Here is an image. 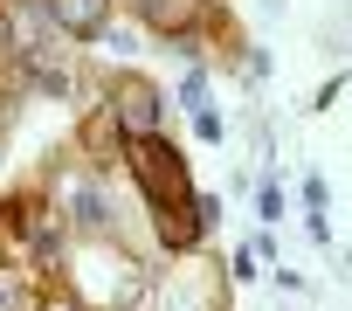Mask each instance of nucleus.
<instances>
[{"mask_svg": "<svg viewBox=\"0 0 352 311\" xmlns=\"http://www.w3.org/2000/svg\"><path fill=\"white\" fill-rule=\"evenodd\" d=\"M49 21L63 35H104L111 28V0H49Z\"/></svg>", "mask_w": 352, "mask_h": 311, "instance_id": "3", "label": "nucleus"}, {"mask_svg": "<svg viewBox=\"0 0 352 311\" xmlns=\"http://www.w3.org/2000/svg\"><path fill=\"white\" fill-rule=\"evenodd\" d=\"M180 97H187L194 111H208V76H187V83H180Z\"/></svg>", "mask_w": 352, "mask_h": 311, "instance_id": "7", "label": "nucleus"}, {"mask_svg": "<svg viewBox=\"0 0 352 311\" xmlns=\"http://www.w3.org/2000/svg\"><path fill=\"white\" fill-rule=\"evenodd\" d=\"M145 14H152V21H180L187 0H145Z\"/></svg>", "mask_w": 352, "mask_h": 311, "instance_id": "6", "label": "nucleus"}, {"mask_svg": "<svg viewBox=\"0 0 352 311\" xmlns=\"http://www.w3.org/2000/svg\"><path fill=\"white\" fill-rule=\"evenodd\" d=\"M63 194H69V222H83V228H104V194H97L90 180H69Z\"/></svg>", "mask_w": 352, "mask_h": 311, "instance_id": "4", "label": "nucleus"}, {"mask_svg": "<svg viewBox=\"0 0 352 311\" xmlns=\"http://www.w3.org/2000/svg\"><path fill=\"white\" fill-rule=\"evenodd\" d=\"M8 49H14V21H8V14H0V56H8Z\"/></svg>", "mask_w": 352, "mask_h": 311, "instance_id": "10", "label": "nucleus"}, {"mask_svg": "<svg viewBox=\"0 0 352 311\" xmlns=\"http://www.w3.org/2000/svg\"><path fill=\"white\" fill-rule=\"evenodd\" d=\"M118 131L124 138H152L159 131V90L152 83H138V76L118 83Z\"/></svg>", "mask_w": 352, "mask_h": 311, "instance_id": "2", "label": "nucleus"}, {"mask_svg": "<svg viewBox=\"0 0 352 311\" xmlns=\"http://www.w3.org/2000/svg\"><path fill=\"white\" fill-rule=\"evenodd\" d=\"M256 208H263V222H276V215H283V187H276V180H270V187H263V201H256Z\"/></svg>", "mask_w": 352, "mask_h": 311, "instance_id": "8", "label": "nucleus"}, {"mask_svg": "<svg viewBox=\"0 0 352 311\" xmlns=\"http://www.w3.org/2000/svg\"><path fill=\"white\" fill-rule=\"evenodd\" d=\"M0 311H42L35 290L21 283V270H8V263H0Z\"/></svg>", "mask_w": 352, "mask_h": 311, "instance_id": "5", "label": "nucleus"}, {"mask_svg": "<svg viewBox=\"0 0 352 311\" xmlns=\"http://www.w3.org/2000/svg\"><path fill=\"white\" fill-rule=\"evenodd\" d=\"M49 311H69V304H49Z\"/></svg>", "mask_w": 352, "mask_h": 311, "instance_id": "11", "label": "nucleus"}, {"mask_svg": "<svg viewBox=\"0 0 352 311\" xmlns=\"http://www.w3.org/2000/svg\"><path fill=\"white\" fill-rule=\"evenodd\" d=\"M69 277H76V290H83L90 311H131V304H138V270H131L118 249H83V256H69Z\"/></svg>", "mask_w": 352, "mask_h": 311, "instance_id": "1", "label": "nucleus"}, {"mask_svg": "<svg viewBox=\"0 0 352 311\" xmlns=\"http://www.w3.org/2000/svg\"><path fill=\"white\" fill-rule=\"evenodd\" d=\"M194 131L201 138H221V111H194Z\"/></svg>", "mask_w": 352, "mask_h": 311, "instance_id": "9", "label": "nucleus"}]
</instances>
